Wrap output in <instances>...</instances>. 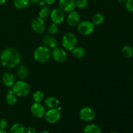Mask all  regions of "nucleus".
Segmentation results:
<instances>
[{
	"instance_id": "nucleus-22",
	"label": "nucleus",
	"mask_w": 133,
	"mask_h": 133,
	"mask_svg": "<svg viewBox=\"0 0 133 133\" xmlns=\"http://www.w3.org/2000/svg\"><path fill=\"white\" fill-rule=\"evenodd\" d=\"M72 54L74 57L77 58H82L85 56L86 51L84 48L81 47L74 48L72 50Z\"/></svg>"
},
{
	"instance_id": "nucleus-33",
	"label": "nucleus",
	"mask_w": 133,
	"mask_h": 133,
	"mask_svg": "<svg viewBox=\"0 0 133 133\" xmlns=\"http://www.w3.org/2000/svg\"><path fill=\"white\" fill-rule=\"evenodd\" d=\"M38 3H39V5H40V6H45V3H45V0H40V1H39Z\"/></svg>"
},
{
	"instance_id": "nucleus-3",
	"label": "nucleus",
	"mask_w": 133,
	"mask_h": 133,
	"mask_svg": "<svg viewBox=\"0 0 133 133\" xmlns=\"http://www.w3.org/2000/svg\"><path fill=\"white\" fill-rule=\"evenodd\" d=\"M12 90L17 96L20 97L27 96L29 94L30 91H31V88L28 83L23 81V80L16 82L13 87H12Z\"/></svg>"
},
{
	"instance_id": "nucleus-11",
	"label": "nucleus",
	"mask_w": 133,
	"mask_h": 133,
	"mask_svg": "<svg viewBox=\"0 0 133 133\" xmlns=\"http://www.w3.org/2000/svg\"><path fill=\"white\" fill-rule=\"evenodd\" d=\"M31 112L32 115L37 118H42L45 114V109L40 103H34L31 107Z\"/></svg>"
},
{
	"instance_id": "nucleus-4",
	"label": "nucleus",
	"mask_w": 133,
	"mask_h": 133,
	"mask_svg": "<svg viewBox=\"0 0 133 133\" xmlns=\"http://www.w3.org/2000/svg\"><path fill=\"white\" fill-rule=\"evenodd\" d=\"M77 43V38L74 33L67 32L62 37V45L66 50L72 51L73 49L76 48Z\"/></svg>"
},
{
	"instance_id": "nucleus-18",
	"label": "nucleus",
	"mask_w": 133,
	"mask_h": 133,
	"mask_svg": "<svg viewBox=\"0 0 133 133\" xmlns=\"http://www.w3.org/2000/svg\"><path fill=\"white\" fill-rule=\"evenodd\" d=\"M84 133H102L101 127L96 124L91 123L84 127Z\"/></svg>"
},
{
	"instance_id": "nucleus-28",
	"label": "nucleus",
	"mask_w": 133,
	"mask_h": 133,
	"mask_svg": "<svg viewBox=\"0 0 133 133\" xmlns=\"http://www.w3.org/2000/svg\"><path fill=\"white\" fill-rule=\"evenodd\" d=\"M76 6L79 9H84L88 5V1L87 0H77L75 1Z\"/></svg>"
},
{
	"instance_id": "nucleus-20",
	"label": "nucleus",
	"mask_w": 133,
	"mask_h": 133,
	"mask_svg": "<svg viewBox=\"0 0 133 133\" xmlns=\"http://www.w3.org/2000/svg\"><path fill=\"white\" fill-rule=\"evenodd\" d=\"M10 133H25V128L22 123H15L10 127Z\"/></svg>"
},
{
	"instance_id": "nucleus-14",
	"label": "nucleus",
	"mask_w": 133,
	"mask_h": 133,
	"mask_svg": "<svg viewBox=\"0 0 133 133\" xmlns=\"http://www.w3.org/2000/svg\"><path fill=\"white\" fill-rule=\"evenodd\" d=\"M42 42L44 44V45H45L49 48L54 49L58 46V41L55 38L53 37V35H45L43 38Z\"/></svg>"
},
{
	"instance_id": "nucleus-8",
	"label": "nucleus",
	"mask_w": 133,
	"mask_h": 133,
	"mask_svg": "<svg viewBox=\"0 0 133 133\" xmlns=\"http://www.w3.org/2000/svg\"><path fill=\"white\" fill-rule=\"evenodd\" d=\"M51 57L55 61L58 63H62L66 60L67 53L64 49L57 47L51 51Z\"/></svg>"
},
{
	"instance_id": "nucleus-9",
	"label": "nucleus",
	"mask_w": 133,
	"mask_h": 133,
	"mask_svg": "<svg viewBox=\"0 0 133 133\" xmlns=\"http://www.w3.org/2000/svg\"><path fill=\"white\" fill-rule=\"evenodd\" d=\"M31 27L34 32L36 33H42L45 29V23L44 22V19L40 17H36L34 18L31 23Z\"/></svg>"
},
{
	"instance_id": "nucleus-36",
	"label": "nucleus",
	"mask_w": 133,
	"mask_h": 133,
	"mask_svg": "<svg viewBox=\"0 0 133 133\" xmlns=\"http://www.w3.org/2000/svg\"><path fill=\"white\" fill-rule=\"evenodd\" d=\"M117 1H118L119 3H125L127 0H117Z\"/></svg>"
},
{
	"instance_id": "nucleus-31",
	"label": "nucleus",
	"mask_w": 133,
	"mask_h": 133,
	"mask_svg": "<svg viewBox=\"0 0 133 133\" xmlns=\"http://www.w3.org/2000/svg\"><path fill=\"white\" fill-rule=\"evenodd\" d=\"M25 133H36V131L34 127H29L25 129Z\"/></svg>"
},
{
	"instance_id": "nucleus-2",
	"label": "nucleus",
	"mask_w": 133,
	"mask_h": 133,
	"mask_svg": "<svg viewBox=\"0 0 133 133\" xmlns=\"http://www.w3.org/2000/svg\"><path fill=\"white\" fill-rule=\"evenodd\" d=\"M51 57L50 48L45 45L39 46L34 51L33 57L36 62L39 63H45L49 61Z\"/></svg>"
},
{
	"instance_id": "nucleus-23",
	"label": "nucleus",
	"mask_w": 133,
	"mask_h": 133,
	"mask_svg": "<svg viewBox=\"0 0 133 133\" xmlns=\"http://www.w3.org/2000/svg\"><path fill=\"white\" fill-rule=\"evenodd\" d=\"M122 53L125 58H132L133 57V48L130 45H125L122 49Z\"/></svg>"
},
{
	"instance_id": "nucleus-7",
	"label": "nucleus",
	"mask_w": 133,
	"mask_h": 133,
	"mask_svg": "<svg viewBox=\"0 0 133 133\" xmlns=\"http://www.w3.org/2000/svg\"><path fill=\"white\" fill-rule=\"evenodd\" d=\"M95 112L92 108L90 107H85L81 109L79 112V117L82 121L89 122L93 120L95 118Z\"/></svg>"
},
{
	"instance_id": "nucleus-37",
	"label": "nucleus",
	"mask_w": 133,
	"mask_h": 133,
	"mask_svg": "<svg viewBox=\"0 0 133 133\" xmlns=\"http://www.w3.org/2000/svg\"><path fill=\"white\" fill-rule=\"evenodd\" d=\"M0 133H7L6 131L5 130H2V129H0Z\"/></svg>"
},
{
	"instance_id": "nucleus-12",
	"label": "nucleus",
	"mask_w": 133,
	"mask_h": 133,
	"mask_svg": "<svg viewBox=\"0 0 133 133\" xmlns=\"http://www.w3.org/2000/svg\"><path fill=\"white\" fill-rule=\"evenodd\" d=\"M60 9L66 12H70L75 10L76 8L75 0H59Z\"/></svg>"
},
{
	"instance_id": "nucleus-40",
	"label": "nucleus",
	"mask_w": 133,
	"mask_h": 133,
	"mask_svg": "<svg viewBox=\"0 0 133 133\" xmlns=\"http://www.w3.org/2000/svg\"><path fill=\"white\" fill-rule=\"evenodd\" d=\"M132 81H133V77H132Z\"/></svg>"
},
{
	"instance_id": "nucleus-38",
	"label": "nucleus",
	"mask_w": 133,
	"mask_h": 133,
	"mask_svg": "<svg viewBox=\"0 0 133 133\" xmlns=\"http://www.w3.org/2000/svg\"><path fill=\"white\" fill-rule=\"evenodd\" d=\"M40 133H50V132L48 131H42V132H40Z\"/></svg>"
},
{
	"instance_id": "nucleus-27",
	"label": "nucleus",
	"mask_w": 133,
	"mask_h": 133,
	"mask_svg": "<svg viewBox=\"0 0 133 133\" xmlns=\"http://www.w3.org/2000/svg\"><path fill=\"white\" fill-rule=\"evenodd\" d=\"M58 31V26L57 24L54 23H52L49 26V28H48V33L50 35H54L56 33H57Z\"/></svg>"
},
{
	"instance_id": "nucleus-21",
	"label": "nucleus",
	"mask_w": 133,
	"mask_h": 133,
	"mask_svg": "<svg viewBox=\"0 0 133 133\" xmlns=\"http://www.w3.org/2000/svg\"><path fill=\"white\" fill-rule=\"evenodd\" d=\"M29 0H13V5L18 9H24L29 5Z\"/></svg>"
},
{
	"instance_id": "nucleus-30",
	"label": "nucleus",
	"mask_w": 133,
	"mask_h": 133,
	"mask_svg": "<svg viewBox=\"0 0 133 133\" xmlns=\"http://www.w3.org/2000/svg\"><path fill=\"white\" fill-rule=\"evenodd\" d=\"M8 126L7 121L5 119H0V129L5 130Z\"/></svg>"
},
{
	"instance_id": "nucleus-1",
	"label": "nucleus",
	"mask_w": 133,
	"mask_h": 133,
	"mask_svg": "<svg viewBox=\"0 0 133 133\" xmlns=\"http://www.w3.org/2000/svg\"><path fill=\"white\" fill-rule=\"evenodd\" d=\"M20 62V53L14 48H6L0 55V63L5 68H14Z\"/></svg>"
},
{
	"instance_id": "nucleus-29",
	"label": "nucleus",
	"mask_w": 133,
	"mask_h": 133,
	"mask_svg": "<svg viewBox=\"0 0 133 133\" xmlns=\"http://www.w3.org/2000/svg\"><path fill=\"white\" fill-rule=\"evenodd\" d=\"M125 6L128 11L133 12V0H127L125 3Z\"/></svg>"
},
{
	"instance_id": "nucleus-15",
	"label": "nucleus",
	"mask_w": 133,
	"mask_h": 133,
	"mask_svg": "<svg viewBox=\"0 0 133 133\" xmlns=\"http://www.w3.org/2000/svg\"><path fill=\"white\" fill-rule=\"evenodd\" d=\"M2 82L6 87H12L15 83V78L14 75L10 72H5L2 75Z\"/></svg>"
},
{
	"instance_id": "nucleus-32",
	"label": "nucleus",
	"mask_w": 133,
	"mask_h": 133,
	"mask_svg": "<svg viewBox=\"0 0 133 133\" xmlns=\"http://www.w3.org/2000/svg\"><path fill=\"white\" fill-rule=\"evenodd\" d=\"M56 0H45V3L48 5H53L55 2Z\"/></svg>"
},
{
	"instance_id": "nucleus-10",
	"label": "nucleus",
	"mask_w": 133,
	"mask_h": 133,
	"mask_svg": "<svg viewBox=\"0 0 133 133\" xmlns=\"http://www.w3.org/2000/svg\"><path fill=\"white\" fill-rule=\"evenodd\" d=\"M50 18L53 23L58 25L64 22L65 15L64 11H62L61 9H54L51 11Z\"/></svg>"
},
{
	"instance_id": "nucleus-5",
	"label": "nucleus",
	"mask_w": 133,
	"mask_h": 133,
	"mask_svg": "<svg viewBox=\"0 0 133 133\" xmlns=\"http://www.w3.org/2000/svg\"><path fill=\"white\" fill-rule=\"evenodd\" d=\"M95 29V25L90 21H83L77 25V30L80 34L84 36H88L93 33Z\"/></svg>"
},
{
	"instance_id": "nucleus-34",
	"label": "nucleus",
	"mask_w": 133,
	"mask_h": 133,
	"mask_svg": "<svg viewBox=\"0 0 133 133\" xmlns=\"http://www.w3.org/2000/svg\"><path fill=\"white\" fill-rule=\"evenodd\" d=\"M29 1L30 3H31L32 4H37L38 3L39 1H40V0H29Z\"/></svg>"
},
{
	"instance_id": "nucleus-16",
	"label": "nucleus",
	"mask_w": 133,
	"mask_h": 133,
	"mask_svg": "<svg viewBox=\"0 0 133 133\" xmlns=\"http://www.w3.org/2000/svg\"><path fill=\"white\" fill-rule=\"evenodd\" d=\"M16 74L21 80H24L28 76V69L25 65H19L17 67Z\"/></svg>"
},
{
	"instance_id": "nucleus-13",
	"label": "nucleus",
	"mask_w": 133,
	"mask_h": 133,
	"mask_svg": "<svg viewBox=\"0 0 133 133\" xmlns=\"http://www.w3.org/2000/svg\"><path fill=\"white\" fill-rule=\"evenodd\" d=\"M81 16L78 12L74 10L69 13L67 17V23L71 27H75L80 22Z\"/></svg>"
},
{
	"instance_id": "nucleus-25",
	"label": "nucleus",
	"mask_w": 133,
	"mask_h": 133,
	"mask_svg": "<svg viewBox=\"0 0 133 133\" xmlns=\"http://www.w3.org/2000/svg\"><path fill=\"white\" fill-rule=\"evenodd\" d=\"M51 13V10L49 9V6H44L39 11V16L40 18H42V19H45V18H48L49 16H50Z\"/></svg>"
},
{
	"instance_id": "nucleus-39",
	"label": "nucleus",
	"mask_w": 133,
	"mask_h": 133,
	"mask_svg": "<svg viewBox=\"0 0 133 133\" xmlns=\"http://www.w3.org/2000/svg\"><path fill=\"white\" fill-rule=\"evenodd\" d=\"M110 133H118V132H110Z\"/></svg>"
},
{
	"instance_id": "nucleus-26",
	"label": "nucleus",
	"mask_w": 133,
	"mask_h": 133,
	"mask_svg": "<svg viewBox=\"0 0 133 133\" xmlns=\"http://www.w3.org/2000/svg\"><path fill=\"white\" fill-rule=\"evenodd\" d=\"M44 98V94L42 91L37 90L32 95V99L35 103H40Z\"/></svg>"
},
{
	"instance_id": "nucleus-6",
	"label": "nucleus",
	"mask_w": 133,
	"mask_h": 133,
	"mask_svg": "<svg viewBox=\"0 0 133 133\" xmlns=\"http://www.w3.org/2000/svg\"><path fill=\"white\" fill-rule=\"evenodd\" d=\"M61 116V113L60 110L57 109V108L54 109H49L48 111L45 112V119L49 123L53 124L58 122L60 119Z\"/></svg>"
},
{
	"instance_id": "nucleus-19",
	"label": "nucleus",
	"mask_w": 133,
	"mask_h": 133,
	"mask_svg": "<svg viewBox=\"0 0 133 133\" xmlns=\"http://www.w3.org/2000/svg\"><path fill=\"white\" fill-rule=\"evenodd\" d=\"M5 101L9 105H14L17 102V96L12 89H9L8 90L5 97Z\"/></svg>"
},
{
	"instance_id": "nucleus-24",
	"label": "nucleus",
	"mask_w": 133,
	"mask_h": 133,
	"mask_svg": "<svg viewBox=\"0 0 133 133\" xmlns=\"http://www.w3.org/2000/svg\"><path fill=\"white\" fill-rule=\"evenodd\" d=\"M104 20H105V17H104L103 14L101 13H96L92 18V22L94 24L96 25H101V23H103Z\"/></svg>"
},
{
	"instance_id": "nucleus-17",
	"label": "nucleus",
	"mask_w": 133,
	"mask_h": 133,
	"mask_svg": "<svg viewBox=\"0 0 133 133\" xmlns=\"http://www.w3.org/2000/svg\"><path fill=\"white\" fill-rule=\"evenodd\" d=\"M45 104L49 109H54L59 106L60 101L58 99L55 97H48L45 99Z\"/></svg>"
},
{
	"instance_id": "nucleus-35",
	"label": "nucleus",
	"mask_w": 133,
	"mask_h": 133,
	"mask_svg": "<svg viewBox=\"0 0 133 133\" xmlns=\"http://www.w3.org/2000/svg\"><path fill=\"white\" fill-rule=\"evenodd\" d=\"M6 0H0V5H3L4 3H5Z\"/></svg>"
}]
</instances>
